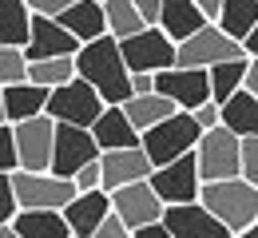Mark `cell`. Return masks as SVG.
Returning a JSON list of instances; mask_svg holds the SVG:
<instances>
[{
	"label": "cell",
	"mask_w": 258,
	"mask_h": 238,
	"mask_svg": "<svg viewBox=\"0 0 258 238\" xmlns=\"http://www.w3.org/2000/svg\"><path fill=\"white\" fill-rule=\"evenodd\" d=\"M223 123L242 139L258 135V96L254 92H238L234 100H226L223 103Z\"/></svg>",
	"instance_id": "cell-25"
},
{
	"label": "cell",
	"mask_w": 258,
	"mask_h": 238,
	"mask_svg": "<svg viewBox=\"0 0 258 238\" xmlns=\"http://www.w3.org/2000/svg\"><path fill=\"white\" fill-rule=\"evenodd\" d=\"M215 24L234 40H246L258 28V0H223V12Z\"/></svg>",
	"instance_id": "cell-26"
},
{
	"label": "cell",
	"mask_w": 258,
	"mask_h": 238,
	"mask_svg": "<svg viewBox=\"0 0 258 238\" xmlns=\"http://www.w3.org/2000/svg\"><path fill=\"white\" fill-rule=\"evenodd\" d=\"M115 214V206H111V191H80L76 195V203L64 210V218H68V226H72V234L76 238H92Z\"/></svg>",
	"instance_id": "cell-17"
},
{
	"label": "cell",
	"mask_w": 258,
	"mask_h": 238,
	"mask_svg": "<svg viewBox=\"0 0 258 238\" xmlns=\"http://www.w3.org/2000/svg\"><path fill=\"white\" fill-rule=\"evenodd\" d=\"M119 48H123V60H127L131 75H139V71L159 75L167 68H179V44L163 32L159 24L135 32L131 40H119Z\"/></svg>",
	"instance_id": "cell-7"
},
{
	"label": "cell",
	"mask_w": 258,
	"mask_h": 238,
	"mask_svg": "<svg viewBox=\"0 0 258 238\" xmlns=\"http://www.w3.org/2000/svg\"><path fill=\"white\" fill-rule=\"evenodd\" d=\"M111 103L99 96L96 88L88 84V80H72L64 88H56L52 92V100H48V115L56 119V123H72V127H96V119L107 111Z\"/></svg>",
	"instance_id": "cell-6"
},
{
	"label": "cell",
	"mask_w": 258,
	"mask_h": 238,
	"mask_svg": "<svg viewBox=\"0 0 258 238\" xmlns=\"http://www.w3.org/2000/svg\"><path fill=\"white\" fill-rule=\"evenodd\" d=\"M219 222L230 226V234H242L258 222V187L246 179H223V183H203V199Z\"/></svg>",
	"instance_id": "cell-2"
},
{
	"label": "cell",
	"mask_w": 258,
	"mask_h": 238,
	"mask_svg": "<svg viewBox=\"0 0 258 238\" xmlns=\"http://www.w3.org/2000/svg\"><path fill=\"white\" fill-rule=\"evenodd\" d=\"M123 111H127V119L139 127V131H151V127L167 123L171 115H179L183 107L175 100H167L163 92H151V96H131V100L123 103Z\"/></svg>",
	"instance_id": "cell-23"
},
{
	"label": "cell",
	"mask_w": 258,
	"mask_h": 238,
	"mask_svg": "<svg viewBox=\"0 0 258 238\" xmlns=\"http://www.w3.org/2000/svg\"><path fill=\"white\" fill-rule=\"evenodd\" d=\"M0 238H20V230H16L12 222H0Z\"/></svg>",
	"instance_id": "cell-43"
},
{
	"label": "cell",
	"mask_w": 258,
	"mask_h": 238,
	"mask_svg": "<svg viewBox=\"0 0 258 238\" xmlns=\"http://www.w3.org/2000/svg\"><path fill=\"white\" fill-rule=\"evenodd\" d=\"M12 226L20 230V238H76L64 210H20Z\"/></svg>",
	"instance_id": "cell-24"
},
{
	"label": "cell",
	"mask_w": 258,
	"mask_h": 238,
	"mask_svg": "<svg viewBox=\"0 0 258 238\" xmlns=\"http://www.w3.org/2000/svg\"><path fill=\"white\" fill-rule=\"evenodd\" d=\"M151 187L159 191V199L167 206L199 203V199H203V175H199L195 151H191V155H183V159H175V163H167V167H155Z\"/></svg>",
	"instance_id": "cell-10"
},
{
	"label": "cell",
	"mask_w": 258,
	"mask_h": 238,
	"mask_svg": "<svg viewBox=\"0 0 258 238\" xmlns=\"http://www.w3.org/2000/svg\"><path fill=\"white\" fill-rule=\"evenodd\" d=\"M28 4H32L36 16H64L76 0H28Z\"/></svg>",
	"instance_id": "cell-36"
},
{
	"label": "cell",
	"mask_w": 258,
	"mask_h": 238,
	"mask_svg": "<svg viewBox=\"0 0 258 238\" xmlns=\"http://www.w3.org/2000/svg\"><path fill=\"white\" fill-rule=\"evenodd\" d=\"M76 68H80V80H88L111 107H123L135 96L131 92V68L115 36H99L92 44H84L76 56Z\"/></svg>",
	"instance_id": "cell-1"
},
{
	"label": "cell",
	"mask_w": 258,
	"mask_h": 238,
	"mask_svg": "<svg viewBox=\"0 0 258 238\" xmlns=\"http://www.w3.org/2000/svg\"><path fill=\"white\" fill-rule=\"evenodd\" d=\"M36 12L28 0H0V48H28Z\"/></svg>",
	"instance_id": "cell-22"
},
{
	"label": "cell",
	"mask_w": 258,
	"mask_h": 238,
	"mask_svg": "<svg viewBox=\"0 0 258 238\" xmlns=\"http://www.w3.org/2000/svg\"><path fill=\"white\" fill-rule=\"evenodd\" d=\"M242 48H246V56H250V60H258V28L242 40Z\"/></svg>",
	"instance_id": "cell-41"
},
{
	"label": "cell",
	"mask_w": 258,
	"mask_h": 238,
	"mask_svg": "<svg viewBox=\"0 0 258 238\" xmlns=\"http://www.w3.org/2000/svg\"><path fill=\"white\" fill-rule=\"evenodd\" d=\"M92 135H96L99 151H119V147H139V143H143V131L127 119L123 107H107V111L96 119Z\"/></svg>",
	"instance_id": "cell-20"
},
{
	"label": "cell",
	"mask_w": 258,
	"mask_h": 238,
	"mask_svg": "<svg viewBox=\"0 0 258 238\" xmlns=\"http://www.w3.org/2000/svg\"><path fill=\"white\" fill-rule=\"evenodd\" d=\"M131 92H135V96H151V92H155V75H151V71L131 75Z\"/></svg>",
	"instance_id": "cell-37"
},
{
	"label": "cell",
	"mask_w": 258,
	"mask_h": 238,
	"mask_svg": "<svg viewBox=\"0 0 258 238\" xmlns=\"http://www.w3.org/2000/svg\"><path fill=\"white\" fill-rule=\"evenodd\" d=\"M80 40L68 32L64 24L56 20V16H36L32 24V40H28V60H64V56H80Z\"/></svg>",
	"instance_id": "cell-16"
},
{
	"label": "cell",
	"mask_w": 258,
	"mask_h": 238,
	"mask_svg": "<svg viewBox=\"0 0 258 238\" xmlns=\"http://www.w3.org/2000/svg\"><path fill=\"white\" fill-rule=\"evenodd\" d=\"M103 191H123L131 183H147L155 175V163L147 155V147H119V151H103Z\"/></svg>",
	"instance_id": "cell-14"
},
{
	"label": "cell",
	"mask_w": 258,
	"mask_h": 238,
	"mask_svg": "<svg viewBox=\"0 0 258 238\" xmlns=\"http://www.w3.org/2000/svg\"><path fill=\"white\" fill-rule=\"evenodd\" d=\"M199 139H203V127H199L195 111H179V115H171L167 123L143 131V147H147V155H151L155 167H167V163L191 155L195 147H199Z\"/></svg>",
	"instance_id": "cell-5"
},
{
	"label": "cell",
	"mask_w": 258,
	"mask_h": 238,
	"mask_svg": "<svg viewBox=\"0 0 258 238\" xmlns=\"http://www.w3.org/2000/svg\"><path fill=\"white\" fill-rule=\"evenodd\" d=\"M32 80V60L24 48H0V88L28 84Z\"/></svg>",
	"instance_id": "cell-30"
},
{
	"label": "cell",
	"mask_w": 258,
	"mask_h": 238,
	"mask_svg": "<svg viewBox=\"0 0 258 238\" xmlns=\"http://www.w3.org/2000/svg\"><path fill=\"white\" fill-rule=\"evenodd\" d=\"M195 119H199V127L203 131H215V127H223V103H203V107H195Z\"/></svg>",
	"instance_id": "cell-33"
},
{
	"label": "cell",
	"mask_w": 258,
	"mask_h": 238,
	"mask_svg": "<svg viewBox=\"0 0 258 238\" xmlns=\"http://www.w3.org/2000/svg\"><path fill=\"white\" fill-rule=\"evenodd\" d=\"M246 92L258 96V60H250V71H246Z\"/></svg>",
	"instance_id": "cell-42"
},
{
	"label": "cell",
	"mask_w": 258,
	"mask_h": 238,
	"mask_svg": "<svg viewBox=\"0 0 258 238\" xmlns=\"http://www.w3.org/2000/svg\"><path fill=\"white\" fill-rule=\"evenodd\" d=\"M92 238H135V230H131L119 214H111V218H107V222H103V226H99Z\"/></svg>",
	"instance_id": "cell-35"
},
{
	"label": "cell",
	"mask_w": 258,
	"mask_h": 238,
	"mask_svg": "<svg viewBox=\"0 0 258 238\" xmlns=\"http://www.w3.org/2000/svg\"><path fill=\"white\" fill-rule=\"evenodd\" d=\"M246 71H250V56L242 60H226L219 68H211V92H215V103L234 100L238 92H246Z\"/></svg>",
	"instance_id": "cell-27"
},
{
	"label": "cell",
	"mask_w": 258,
	"mask_h": 238,
	"mask_svg": "<svg viewBox=\"0 0 258 238\" xmlns=\"http://www.w3.org/2000/svg\"><path fill=\"white\" fill-rule=\"evenodd\" d=\"M135 238H171V230H167L163 222H155V226H143V230H135Z\"/></svg>",
	"instance_id": "cell-39"
},
{
	"label": "cell",
	"mask_w": 258,
	"mask_h": 238,
	"mask_svg": "<svg viewBox=\"0 0 258 238\" xmlns=\"http://www.w3.org/2000/svg\"><path fill=\"white\" fill-rule=\"evenodd\" d=\"M195 159H199L203 183L242 179V135H234L226 123L215 131H203L199 147H195Z\"/></svg>",
	"instance_id": "cell-4"
},
{
	"label": "cell",
	"mask_w": 258,
	"mask_h": 238,
	"mask_svg": "<svg viewBox=\"0 0 258 238\" xmlns=\"http://www.w3.org/2000/svg\"><path fill=\"white\" fill-rule=\"evenodd\" d=\"M76 187H80V191H99V187H103V163H88V167L80 171V175H76Z\"/></svg>",
	"instance_id": "cell-34"
},
{
	"label": "cell",
	"mask_w": 258,
	"mask_h": 238,
	"mask_svg": "<svg viewBox=\"0 0 258 238\" xmlns=\"http://www.w3.org/2000/svg\"><path fill=\"white\" fill-rule=\"evenodd\" d=\"M99 155V143L92 135V127H72V123H60L56 131V159H52V175L60 179H76L88 163H96Z\"/></svg>",
	"instance_id": "cell-11"
},
{
	"label": "cell",
	"mask_w": 258,
	"mask_h": 238,
	"mask_svg": "<svg viewBox=\"0 0 258 238\" xmlns=\"http://www.w3.org/2000/svg\"><path fill=\"white\" fill-rule=\"evenodd\" d=\"M234 238H258V222L250 226V230H242V234H234Z\"/></svg>",
	"instance_id": "cell-44"
},
{
	"label": "cell",
	"mask_w": 258,
	"mask_h": 238,
	"mask_svg": "<svg viewBox=\"0 0 258 238\" xmlns=\"http://www.w3.org/2000/svg\"><path fill=\"white\" fill-rule=\"evenodd\" d=\"M139 12L147 16V24H159V12H163V0H135Z\"/></svg>",
	"instance_id": "cell-38"
},
{
	"label": "cell",
	"mask_w": 258,
	"mask_h": 238,
	"mask_svg": "<svg viewBox=\"0 0 258 238\" xmlns=\"http://www.w3.org/2000/svg\"><path fill=\"white\" fill-rule=\"evenodd\" d=\"M203 4V12L211 16V20H219V12H223V0H199Z\"/></svg>",
	"instance_id": "cell-40"
},
{
	"label": "cell",
	"mask_w": 258,
	"mask_h": 238,
	"mask_svg": "<svg viewBox=\"0 0 258 238\" xmlns=\"http://www.w3.org/2000/svg\"><path fill=\"white\" fill-rule=\"evenodd\" d=\"M76 75H80L76 56H64V60H36V64H32V84L48 88V92H56V88L72 84Z\"/></svg>",
	"instance_id": "cell-29"
},
{
	"label": "cell",
	"mask_w": 258,
	"mask_h": 238,
	"mask_svg": "<svg viewBox=\"0 0 258 238\" xmlns=\"http://www.w3.org/2000/svg\"><path fill=\"white\" fill-rule=\"evenodd\" d=\"M111 206H115V214L127 222L131 230L155 226V222H163V214H167V203L159 199V191L151 187V179L147 183H131L123 191H111Z\"/></svg>",
	"instance_id": "cell-12"
},
{
	"label": "cell",
	"mask_w": 258,
	"mask_h": 238,
	"mask_svg": "<svg viewBox=\"0 0 258 238\" xmlns=\"http://www.w3.org/2000/svg\"><path fill=\"white\" fill-rule=\"evenodd\" d=\"M8 183L20 199V210H68L80 195L76 179H60L52 171H12Z\"/></svg>",
	"instance_id": "cell-3"
},
{
	"label": "cell",
	"mask_w": 258,
	"mask_h": 238,
	"mask_svg": "<svg viewBox=\"0 0 258 238\" xmlns=\"http://www.w3.org/2000/svg\"><path fill=\"white\" fill-rule=\"evenodd\" d=\"M163 226L171 230V238H234L230 226L219 222L203 203H183V206H167Z\"/></svg>",
	"instance_id": "cell-15"
},
{
	"label": "cell",
	"mask_w": 258,
	"mask_h": 238,
	"mask_svg": "<svg viewBox=\"0 0 258 238\" xmlns=\"http://www.w3.org/2000/svg\"><path fill=\"white\" fill-rule=\"evenodd\" d=\"M48 100L52 92L40 88V84H12V88H0V107H4V123H24L36 115H48Z\"/></svg>",
	"instance_id": "cell-18"
},
{
	"label": "cell",
	"mask_w": 258,
	"mask_h": 238,
	"mask_svg": "<svg viewBox=\"0 0 258 238\" xmlns=\"http://www.w3.org/2000/svg\"><path fill=\"white\" fill-rule=\"evenodd\" d=\"M242 179L258 187V135L242 139Z\"/></svg>",
	"instance_id": "cell-32"
},
{
	"label": "cell",
	"mask_w": 258,
	"mask_h": 238,
	"mask_svg": "<svg viewBox=\"0 0 258 238\" xmlns=\"http://www.w3.org/2000/svg\"><path fill=\"white\" fill-rule=\"evenodd\" d=\"M0 163H4V175L20 171V147H16V127L12 123L0 127Z\"/></svg>",
	"instance_id": "cell-31"
},
{
	"label": "cell",
	"mask_w": 258,
	"mask_h": 238,
	"mask_svg": "<svg viewBox=\"0 0 258 238\" xmlns=\"http://www.w3.org/2000/svg\"><path fill=\"white\" fill-rule=\"evenodd\" d=\"M207 24H215L207 12H203V4L199 0H163V12H159V28L175 44H183V40H191L195 32H203Z\"/></svg>",
	"instance_id": "cell-19"
},
{
	"label": "cell",
	"mask_w": 258,
	"mask_h": 238,
	"mask_svg": "<svg viewBox=\"0 0 258 238\" xmlns=\"http://www.w3.org/2000/svg\"><path fill=\"white\" fill-rule=\"evenodd\" d=\"M99 4H107V0H99Z\"/></svg>",
	"instance_id": "cell-45"
},
{
	"label": "cell",
	"mask_w": 258,
	"mask_h": 238,
	"mask_svg": "<svg viewBox=\"0 0 258 238\" xmlns=\"http://www.w3.org/2000/svg\"><path fill=\"white\" fill-rule=\"evenodd\" d=\"M155 92H163L167 100H175L183 111H195V107L215 100L211 71H203V68H167V71H159L155 75Z\"/></svg>",
	"instance_id": "cell-13"
},
{
	"label": "cell",
	"mask_w": 258,
	"mask_h": 238,
	"mask_svg": "<svg viewBox=\"0 0 258 238\" xmlns=\"http://www.w3.org/2000/svg\"><path fill=\"white\" fill-rule=\"evenodd\" d=\"M16 127V147H20V171H52L56 159V131L60 123L52 115H36L24 123H12Z\"/></svg>",
	"instance_id": "cell-9"
},
{
	"label": "cell",
	"mask_w": 258,
	"mask_h": 238,
	"mask_svg": "<svg viewBox=\"0 0 258 238\" xmlns=\"http://www.w3.org/2000/svg\"><path fill=\"white\" fill-rule=\"evenodd\" d=\"M103 12H107V32L115 36V40H131L135 32L151 28L135 0H107V4H103Z\"/></svg>",
	"instance_id": "cell-28"
},
{
	"label": "cell",
	"mask_w": 258,
	"mask_h": 238,
	"mask_svg": "<svg viewBox=\"0 0 258 238\" xmlns=\"http://www.w3.org/2000/svg\"><path fill=\"white\" fill-rule=\"evenodd\" d=\"M246 56V48H242V40H234V36H226L219 24H207L203 32H195L191 40H183L179 44V68H219L226 60H242Z\"/></svg>",
	"instance_id": "cell-8"
},
{
	"label": "cell",
	"mask_w": 258,
	"mask_h": 238,
	"mask_svg": "<svg viewBox=\"0 0 258 238\" xmlns=\"http://www.w3.org/2000/svg\"><path fill=\"white\" fill-rule=\"evenodd\" d=\"M56 20H60L80 44H92V40H99V36H111L107 32V12H103L99 0H76L64 16H56Z\"/></svg>",
	"instance_id": "cell-21"
}]
</instances>
